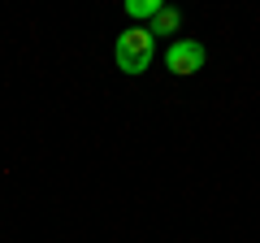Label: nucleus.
Listing matches in <instances>:
<instances>
[{"label": "nucleus", "instance_id": "f257e3e1", "mask_svg": "<svg viewBox=\"0 0 260 243\" xmlns=\"http://www.w3.org/2000/svg\"><path fill=\"white\" fill-rule=\"evenodd\" d=\"M152 52H156V39H152L148 26H130L117 35V44H113V61H117L121 74L139 78L143 70L152 66Z\"/></svg>", "mask_w": 260, "mask_h": 243}, {"label": "nucleus", "instance_id": "f03ea898", "mask_svg": "<svg viewBox=\"0 0 260 243\" xmlns=\"http://www.w3.org/2000/svg\"><path fill=\"white\" fill-rule=\"evenodd\" d=\"M165 66H169V74H178V78L195 74V70L204 66V44H200V39H174V44L165 48Z\"/></svg>", "mask_w": 260, "mask_h": 243}, {"label": "nucleus", "instance_id": "7ed1b4c3", "mask_svg": "<svg viewBox=\"0 0 260 243\" xmlns=\"http://www.w3.org/2000/svg\"><path fill=\"white\" fill-rule=\"evenodd\" d=\"M178 26H182V13L178 9H160L156 18H152V35H174Z\"/></svg>", "mask_w": 260, "mask_h": 243}, {"label": "nucleus", "instance_id": "20e7f679", "mask_svg": "<svg viewBox=\"0 0 260 243\" xmlns=\"http://www.w3.org/2000/svg\"><path fill=\"white\" fill-rule=\"evenodd\" d=\"M160 9H165L160 0H126V13H130V18H139V22H152Z\"/></svg>", "mask_w": 260, "mask_h": 243}]
</instances>
